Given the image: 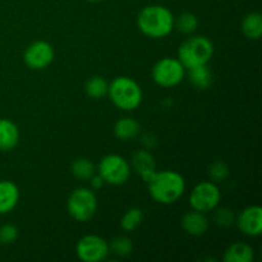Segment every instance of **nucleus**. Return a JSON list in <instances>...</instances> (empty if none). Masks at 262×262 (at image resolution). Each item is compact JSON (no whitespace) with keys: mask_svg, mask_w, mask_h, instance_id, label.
<instances>
[{"mask_svg":"<svg viewBox=\"0 0 262 262\" xmlns=\"http://www.w3.org/2000/svg\"><path fill=\"white\" fill-rule=\"evenodd\" d=\"M188 200L192 209L207 214V212L214 211L219 206L220 200H222V192L215 182H200L192 188Z\"/></svg>","mask_w":262,"mask_h":262,"instance_id":"nucleus-8","label":"nucleus"},{"mask_svg":"<svg viewBox=\"0 0 262 262\" xmlns=\"http://www.w3.org/2000/svg\"><path fill=\"white\" fill-rule=\"evenodd\" d=\"M90 184H91V189H99V188H101L102 186H104V183L105 182L102 181V178L101 177L99 176V174H95L94 177H92L91 179H90Z\"/></svg>","mask_w":262,"mask_h":262,"instance_id":"nucleus-28","label":"nucleus"},{"mask_svg":"<svg viewBox=\"0 0 262 262\" xmlns=\"http://www.w3.org/2000/svg\"><path fill=\"white\" fill-rule=\"evenodd\" d=\"M109 90V82L101 76H94L89 78L84 83V92L91 99L100 100L107 95Z\"/></svg>","mask_w":262,"mask_h":262,"instance_id":"nucleus-21","label":"nucleus"},{"mask_svg":"<svg viewBox=\"0 0 262 262\" xmlns=\"http://www.w3.org/2000/svg\"><path fill=\"white\" fill-rule=\"evenodd\" d=\"M97 205V197L94 189L79 187L69 194L67 210L73 220L78 223H87L96 214Z\"/></svg>","mask_w":262,"mask_h":262,"instance_id":"nucleus-5","label":"nucleus"},{"mask_svg":"<svg viewBox=\"0 0 262 262\" xmlns=\"http://www.w3.org/2000/svg\"><path fill=\"white\" fill-rule=\"evenodd\" d=\"M76 253L83 262H101L109 256V243L97 234H87L77 242Z\"/></svg>","mask_w":262,"mask_h":262,"instance_id":"nucleus-9","label":"nucleus"},{"mask_svg":"<svg viewBox=\"0 0 262 262\" xmlns=\"http://www.w3.org/2000/svg\"><path fill=\"white\" fill-rule=\"evenodd\" d=\"M86 2H90V3H99V2H102V0H86Z\"/></svg>","mask_w":262,"mask_h":262,"instance_id":"nucleus-29","label":"nucleus"},{"mask_svg":"<svg viewBox=\"0 0 262 262\" xmlns=\"http://www.w3.org/2000/svg\"><path fill=\"white\" fill-rule=\"evenodd\" d=\"M109 250L118 257H127L132 253L133 243L130 238L125 237V235H118V237L113 238L112 242L109 243Z\"/></svg>","mask_w":262,"mask_h":262,"instance_id":"nucleus-24","label":"nucleus"},{"mask_svg":"<svg viewBox=\"0 0 262 262\" xmlns=\"http://www.w3.org/2000/svg\"><path fill=\"white\" fill-rule=\"evenodd\" d=\"M132 168L129 161L118 154H109L100 160L97 174L102 181L112 186H122L129 179Z\"/></svg>","mask_w":262,"mask_h":262,"instance_id":"nucleus-6","label":"nucleus"},{"mask_svg":"<svg viewBox=\"0 0 262 262\" xmlns=\"http://www.w3.org/2000/svg\"><path fill=\"white\" fill-rule=\"evenodd\" d=\"M253 258L255 250L252 246L245 242H235L225 250L223 260L225 262H251Z\"/></svg>","mask_w":262,"mask_h":262,"instance_id":"nucleus-16","label":"nucleus"},{"mask_svg":"<svg viewBox=\"0 0 262 262\" xmlns=\"http://www.w3.org/2000/svg\"><path fill=\"white\" fill-rule=\"evenodd\" d=\"M130 168L142 178L143 182L147 183L151 177L156 171V161L152 154L147 148L137 150L130 160Z\"/></svg>","mask_w":262,"mask_h":262,"instance_id":"nucleus-12","label":"nucleus"},{"mask_svg":"<svg viewBox=\"0 0 262 262\" xmlns=\"http://www.w3.org/2000/svg\"><path fill=\"white\" fill-rule=\"evenodd\" d=\"M107 95L113 104L123 112L137 109L143 100V92L140 84L127 76L115 77L109 83Z\"/></svg>","mask_w":262,"mask_h":262,"instance_id":"nucleus-3","label":"nucleus"},{"mask_svg":"<svg viewBox=\"0 0 262 262\" xmlns=\"http://www.w3.org/2000/svg\"><path fill=\"white\" fill-rule=\"evenodd\" d=\"M214 43L209 37L194 35L186 38L178 48V59L186 69L209 64L214 56Z\"/></svg>","mask_w":262,"mask_h":262,"instance_id":"nucleus-4","label":"nucleus"},{"mask_svg":"<svg viewBox=\"0 0 262 262\" xmlns=\"http://www.w3.org/2000/svg\"><path fill=\"white\" fill-rule=\"evenodd\" d=\"M143 222V212L140 207H130L123 214L120 219V228L124 232H133L137 229Z\"/></svg>","mask_w":262,"mask_h":262,"instance_id":"nucleus-23","label":"nucleus"},{"mask_svg":"<svg viewBox=\"0 0 262 262\" xmlns=\"http://www.w3.org/2000/svg\"><path fill=\"white\" fill-rule=\"evenodd\" d=\"M72 174L79 181L89 182L96 174V166L90 159L78 158L72 163Z\"/></svg>","mask_w":262,"mask_h":262,"instance_id":"nucleus-20","label":"nucleus"},{"mask_svg":"<svg viewBox=\"0 0 262 262\" xmlns=\"http://www.w3.org/2000/svg\"><path fill=\"white\" fill-rule=\"evenodd\" d=\"M54 56L53 45L48 41L38 40L27 46L23 53V61L32 71H42L53 63Z\"/></svg>","mask_w":262,"mask_h":262,"instance_id":"nucleus-10","label":"nucleus"},{"mask_svg":"<svg viewBox=\"0 0 262 262\" xmlns=\"http://www.w3.org/2000/svg\"><path fill=\"white\" fill-rule=\"evenodd\" d=\"M207 173H209L210 179L216 183V182L225 181L229 177V168L223 160H216L209 166Z\"/></svg>","mask_w":262,"mask_h":262,"instance_id":"nucleus-26","label":"nucleus"},{"mask_svg":"<svg viewBox=\"0 0 262 262\" xmlns=\"http://www.w3.org/2000/svg\"><path fill=\"white\" fill-rule=\"evenodd\" d=\"M19 201V188L12 181H0V215L9 214Z\"/></svg>","mask_w":262,"mask_h":262,"instance_id":"nucleus-15","label":"nucleus"},{"mask_svg":"<svg viewBox=\"0 0 262 262\" xmlns=\"http://www.w3.org/2000/svg\"><path fill=\"white\" fill-rule=\"evenodd\" d=\"M214 223L217 227L229 228L235 224V215L228 207H219L214 210Z\"/></svg>","mask_w":262,"mask_h":262,"instance_id":"nucleus-25","label":"nucleus"},{"mask_svg":"<svg viewBox=\"0 0 262 262\" xmlns=\"http://www.w3.org/2000/svg\"><path fill=\"white\" fill-rule=\"evenodd\" d=\"M181 224L184 232L192 237H201V235L206 234L210 227L206 214L193 209L183 215Z\"/></svg>","mask_w":262,"mask_h":262,"instance_id":"nucleus-13","label":"nucleus"},{"mask_svg":"<svg viewBox=\"0 0 262 262\" xmlns=\"http://www.w3.org/2000/svg\"><path fill=\"white\" fill-rule=\"evenodd\" d=\"M188 79L192 83V86L196 87L197 90H205L209 89L214 81V76H212L211 69L209 68L207 64L200 67H194V68L188 69Z\"/></svg>","mask_w":262,"mask_h":262,"instance_id":"nucleus-18","label":"nucleus"},{"mask_svg":"<svg viewBox=\"0 0 262 262\" xmlns=\"http://www.w3.org/2000/svg\"><path fill=\"white\" fill-rule=\"evenodd\" d=\"M187 69L178 58H163L154 66L152 79L158 86L171 89L178 86L186 78Z\"/></svg>","mask_w":262,"mask_h":262,"instance_id":"nucleus-7","label":"nucleus"},{"mask_svg":"<svg viewBox=\"0 0 262 262\" xmlns=\"http://www.w3.org/2000/svg\"><path fill=\"white\" fill-rule=\"evenodd\" d=\"M19 128L7 118H0V151L14 150L19 143Z\"/></svg>","mask_w":262,"mask_h":262,"instance_id":"nucleus-14","label":"nucleus"},{"mask_svg":"<svg viewBox=\"0 0 262 262\" xmlns=\"http://www.w3.org/2000/svg\"><path fill=\"white\" fill-rule=\"evenodd\" d=\"M242 32L250 40H258L262 35V15L260 12H251L243 18Z\"/></svg>","mask_w":262,"mask_h":262,"instance_id":"nucleus-19","label":"nucleus"},{"mask_svg":"<svg viewBox=\"0 0 262 262\" xmlns=\"http://www.w3.org/2000/svg\"><path fill=\"white\" fill-rule=\"evenodd\" d=\"M199 27V18L194 13L184 12L174 18V28L183 35H192Z\"/></svg>","mask_w":262,"mask_h":262,"instance_id":"nucleus-22","label":"nucleus"},{"mask_svg":"<svg viewBox=\"0 0 262 262\" xmlns=\"http://www.w3.org/2000/svg\"><path fill=\"white\" fill-rule=\"evenodd\" d=\"M235 224L247 237H258L262 233V207L258 205L243 209L235 216Z\"/></svg>","mask_w":262,"mask_h":262,"instance_id":"nucleus-11","label":"nucleus"},{"mask_svg":"<svg viewBox=\"0 0 262 262\" xmlns=\"http://www.w3.org/2000/svg\"><path fill=\"white\" fill-rule=\"evenodd\" d=\"M174 14L169 8L151 4L142 8L137 15V27L150 38H164L174 30Z\"/></svg>","mask_w":262,"mask_h":262,"instance_id":"nucleus-2","label":"nucleus"},{"mask_svg":"<svg viewBox=\"0 0 262 262\" xmlns=\"http://www.w3.org/2000/svg\"><path fill=\"white\" fill-rule=\"evenodd\" d=\"M148 193L161 205L176 204L186 192V179L176 170H156L147 182Z\"/></svg>","mask_w":262,"mask_h":262,"instance_id":"nucleus-1","label":"nucleus"},{"mask_svg":"<svg viewBox=\"0 0 262 262\" xmlns=\"http://www.w3.org/2000/svg\"><path fill=\"white\" fill-rule=\"evenodd\" d=\"M18 228L13 224H4L0 227V245H12L18 239Z\"/></svg>","mask_w":262,"mask_h":262,"instance_id":"nucleus-27","label":"nucleus"},{"mask_svg":"<svg viewBox=\"0 0 262 262\" xmlns=\"http://www.w3.org/2000/svg\"><path fill=\"white\" fill-rule=\"evenodd\" d=\"M140 123L129 117L118 119L114 124V135L120 141H130L140 135Z\"/></svg>","mask_w":262,"mask_h":262,"instance_id":"nucleus-17","label":"nucleus"}]
</instances>
